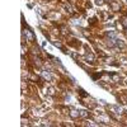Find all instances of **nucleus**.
Here are the masks:
<instances>
[{"label":"nucleus","mask_w":127,"mask_h":127,"mask_svg":"<svg viewBox=\"0 0 127 127\" xmlns=\"http://www.w3.org/2000/svg\"><path fill=\"white\" fill-rule=\"evenodd\" d=\"M88 116H89V112H88V111H85V109H81V111H80V117L85 118V117H88Z\"/></svg>","instance_id":"obj_7"},{"label":"nucleus","mask_w":127,"mask_h":127,"mask_svg":"<svg viewBox=\"0 0 127 127\" xmlns=\"http://www.w3.org/2000/svg\"><path fill=\"white\" fill-rule=\"evenodd\" d=\"M23 34H24V37H26L28 41H34V39H36L34 33H33L31 29H24V31H23Z\"/></svg>","instance_id":"obj_1"},{"label":"nucleus","mask_w":127,"mask_h":127,"mask_svg":"<svg viewBox=\"0 0 127 127\" xmlns=\"http://www.w3.org/2000/svg\"><path fill=\"white\" fill-rule=\"evenodd\" d=\"M113 47H117V48H123L125 47V43H123V41L118 39V38H116L114 39V46Z\"/></svg>","instance_id":"obj_2"},{"label":"nucleus","mask_w":127,"mask_h":127,"mask_svg":"<svg viewBox=\"0 0 127 127\" xmlns=\"http://www.w3.org/2000/svg\"><path fill=\"white\" fill-rule=\"evenodd\" d=\"M126 1H127V0H126Z\"/></svg>","instance_id":"obj_13"},{"label":"nucleus","mask_w":127,"mask_h":127,"mask_svg":"<svg viewBox=\"0 0 127 127\" xmlns=\"http://www.w3.org/2000/svg\"><path fill=\"white\" fill-rule=\"evenodd\" d=\"M104 1H109L111 3V1H113V0H104Z\"/></svg>","instance_id":"obj_12"},{"label":"nucleus","mask_w":127,"mask_h":127,"mask_svg":"<svg viewBox=\"0 0 127 127\" xmlns=\"http://www.w3.org/2000/svg\"><path fill=\"white\" fill-rule=\"evenodd\" d=\"M65 12H67V13H71L72 12V6L70 4H66L65 5Z\"/></svg>","instance_id":"obj_8"},{"label":"nucleus","mask_w":127,"mask_h":127,"mask_svg":"<svg viewBox=\"0 0 127 127\" xmlns=\"http://www.w3.org/2000/svg\"><path fill=\"white\" fill-rule=\"evenodd\" d=\"M42 76H43L47 81H52V80H54V78H52V75L48 71H42Z\"/></svg>","instance_id":"obj_3"},{"label":"nucleus","mask_w":127,"mask_h":127,"mask_svg":"<svg viewBox=\"0 0 127 127\" xmlns=\"http://www.w3.org/2000/svg\"><path fill=\"white\" fill-rule=\"evenodd\" d=\"M107 37L112 38V39H116L117 38V33H116V32H107Z\"/></svg>","instance_id":"obj_6"},{"label":"nucleus","mask_w":127,"mask_h":127,"mask_svg":"<svg viewBox=\"0 0 127 127\" xmlns=\"http://www.w3.org/2000/svg\"><path fill=\"white\" fill-rule=\"evenodd\" d=\"M47 93H48L50 95H54V94H55V89H54V88H50V89L47 90Z\"/></svg>","instance_id":"obj_11"},{"label":"nucleus","mask_w":127,"mask_h":127,"mask_svg":"<svg viewBox=\"0 0 127 127\" xmlns=\"http://www.w3.org/2000/svg\"><path fill=\"white\" fill-rule=\"evenodd\" d=\"M52 45H54V46H56V47H60V48H62V50H65V48L62 47V45L60 43V42H55V41H54V42H52ZM65 52H67V51H65Z\"/></svg>","instance_id":"obj_10"},{"label":"nucleus","mask_w":127,"mask_h":127,"mask_svg":"<svg viewBox=\"0 0 127 127\" xmlns=\"http://www.w3.org/2000/svg\"><path fill=\"white\" fill-rule=\"evenodd\" d=\"M69 114H70V117H72V118H79L80 117V111H71Z\"/></svg>","instance_id":"obj_5"},{"label":"nucleus","mask_w":127,"mask_h":127,"mask_svg":"<svg viewBox=\"0 0 127 127\" xmlns=\"http://www.w3.org/2000/svg\"><path fill=\"white\" fill-rule=\"evenodd\" d=\"M85 60L88 62H93L94 61V55L92 54V52H87V54H85Z\"/></svg>","instance_id":"obj_4"},{"label":"nucleus","mask_w":127,"mask_h":127,"mask_svg":"<svg viewBox=\"0 0 127 127\" xmlns=\"http://www.w3.org/2000/svg\"><path fill=\"white\" fill-rule=\"evenodd\" d=\"M112 109L114 111V113H121V112H122V109H121L120 107H117V105H113Z\"/></svg>","instance_id":"obj_9"}]
</instances>
